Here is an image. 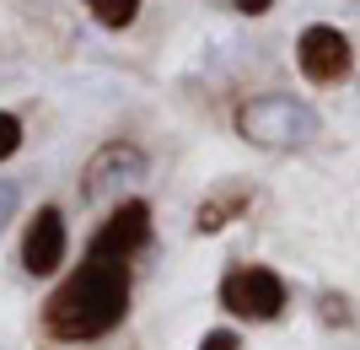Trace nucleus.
I'll list each match as a JSON object with an SVG mask.
<instances>
[{"mask_svg": "<svg viewBox=\"0 0 360 350\" xmlns=\"http://www.w3.org/2000/svg\"><path fill=\"white\" fill-rule=\"evenodd\" d=\"M296 70L312 87H345L355 76V44H349V32L328 27V22H312L296 38Z\"/></svg>", "mask_w": 360, "mask_h": 350, "instance_id": "5", "label": "nucleus"}, {"mask_svg": "<svg viewBox=\"0 0 360 350\" xmlns=\"http://www.w3.org/2000/svg\"><path fill=\"white\" fill-rule=\"evenodd\" d=\"M11 205H16V189H11V183H0V227H6V215H11Z\"/></svg>", "mask_w": 360, "mask_h": 350, "instance_id": "13", "label": "nucleus"}, {"mask_svg": "<svg viewBox=\"0 0 360 350\" xmlns=\"http://www.w3.org/2000/svg\"><path fill=\"white\" fill-rule=\"evenodd\" d=\"M194 350H242V335L237 329H205Z\"/></svg>", "mask_w": 360, "mask_h": 350, "instance_id": "11", "label": "nucleus"}, {"mask_svg": "<svg viewBox=\"0 0 360 350\" xmlns=\"http://www.w3.org/2000/svg\"><path fill=\"white\" fill-rule=\"evenodd\" d=\"M70 254V232H65L60 205H38L22 227V270L27 275H54Z\"/></svg>", "mask_w": 360, "mask_h": 350, "instance_id": "6", "label": "nucleus"}, {"mask_svg": "<svg viewBox=\"0 0 360 350\" xmlns=\"http://www.w3.org/2000/svg\"><path fill=\"white\" fill-rule=\"evenodd\" d=\"M215 302L242 323H274L290 307V286H285V275L269 270V264H231L221 275Z\"/></svg>", "mask_w": 360, "mask_h": 350, "instance_id": "3", "label": "nucleus"}, {"mask_svg": "<svg viewBox=\"0 0 360 350\" xmlns=\"http://www.w3.org/2000/svg\"><path fill=\"white\" fill-rule=\"evenodd\" d=\"M231 11H242V16H269L274 0H231Z\"/></svg>", "mask_w": 360, "mask_h": 350, "instance_id": "12", "label": "nucleus"}, {"mask_svg": "<svg viewBox=\"0 0 360 350\" xmlns=\"http://www.w3.org/2000/svg\"><path fill=\"white\" fill-rule=\"evenodd\" d=\"M150 243V205L146 199H119L108 221L91 232L86 254L49 291L44 302V335L54 345H97L129 318V286H135V259Z\"/></svg>", "mask_w": 360, "mask_h": 350, "instance_id": "1", "label": "nucleus"}, {"mask_svg": "<svg viewBox=\"0 0 360 350\" xmlns=\"http://www.w3.org/2000/svg\"><path fill=\"white\" fill-rule=\"evenodd\" d=\"M248 211H253V183H248V178H226V183H215L210 194L199 199L194 232H199V237H215V232H226L231 221H242Z\"/></svg>", "mask_w": 360, "mask_h": 350, "instance_id": "7", "label": "nucleus"}, {"mask_svg": "<svg viewBox=\"0 0 360 350\" xmlns=\"http://www.w3.org/2000/svg\"><path fill=\"white\" fill-rule=\"evenodd\" d=\"M16 151H22V119L11 108H0V162H11Z\"/></svg>", "mask_w": 360, "mask_h": 350, "instance_id": "10", "label": "nucleus"}, {"mask_svg": "<svg viewBox=\"0 0 360 350\" xmlns=\"http://www.w3.org/2000/svg\"><path fill=\"white\" fill-rule=\"evenodd\" d=\"M150 173V156L140 151L135 140H108L86 156L81 168V199L86 205H108V199H124V183H135Z\"/></svg>", "mask_w": 360, "mask_h": 350, "instance_id": "4", "label": "nucleus"}, {"mask_svg": "<svg viewBox=\"0 0 360 350\" xmlns=\"http://www.w3.org/2000/svg\"><path fill=\"white\" fill-rule=\"evenodd\" d=\"M86 11H91L97 27L124 32V27H135V22H140V0H86Z\"/></svg>", "mask_w": 360, "mask_h": 350, "instance_id": "8", "label": "nucleus"}, {"mask_svg": "<svg viewBox=\"0 0 360 350\" xmlns=\"http://www.w3.org/2000/svg\"><path fill=\"white\" fill-rule=\"evenodd\" d=\"M317 318L328 323V329H355V307H349V296H339V291H323V296H317Z\"/></svg>", "mask_w": 360, "mask_h": 350, "instance_id": "9", "label": "nucleus"}, {"mask_svg": "<svg viewBox=\"0 0 360 350\" xmlns=\"http://www.w3.org/2000/svg\"><path fill=\"white\" fill-rule=\"evenodd\" d=\"M237 135L253 140V146H269V151H290V146H307L317 135V113L296 97H248L237 108Z\"/></svg>", "mask_w": 360, "mask_h": 350, "instance_id": "2", "label": "nucleus"}]
</instances>
